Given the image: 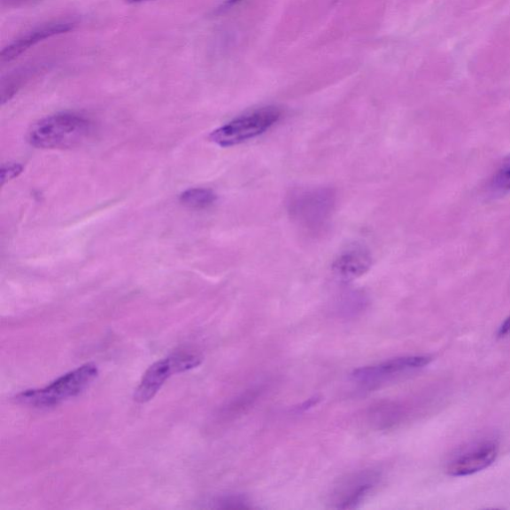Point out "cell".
I'll return each mask as SVG.
<instances>
[{
    "mask_svg": "<svg viewBox=\"0 0 510 510\" xmlns=\"http://www.w3.org/2000/svg\"><path fill=\"white\" fill-rule=\"evenodd\" d=\"M372 488V483H357L353 485V488L346 493V496L343 497L337 507L340 509H353L357 507Z\"/></svg>",
    "mask_w": 510,
    "mask_h": 510,
    "instance_id": "12",
    "label": "cell"
},
{
    "mask_svg": "<svg viewBox=\"0 0 510 510\" xmlns=\"http://www.w3.org/2000/svg\"><path fill=\"white\" fill-rule=\"evenodd\" d=\"M217 196L211 189H191L181 196L182 204L191 207V209H205L212 205Z\"/></svg>",
    "mask_w": 510,
    "mask_h": 510,
    "instance_id": "10",
    "label": "cell"
},
{
    "mask_svg": "<svg viewBox=\"0 0 510 510\" xmlns=\"http://www.w3.org/2000/svg\"><path fill=\"white\" fill-rule=\"evenodd\" d=\"M510 334V316L506 319L504 322L501 323L498 330V337L505 338Z\"/></svg>",
    "mask_w": 510,
    "mask_h": 510,
    "instance_id": "13",
    "label": "cell"
},
{
    "mask_svg": "<svg viewBox=\"0 0 510 510\" xmlns=\"http://www.w3.org/2000/svg\"><path fill=\"white\" fill-rule=\"evenodd\" d=\"M335 202L336 196L329 188L299 189L292 191L287 207L298 227L315 234L330 220Z\"/></svg>",
    "mask_w": 510,
    "mask_h": 510,
    "instance_id": "3",
    "label": "cell"
},
{
    "mask_svg": "<svg viewBox=\"0 0 510 510\" xmlns=\"http://www.w3.org/2000/svg\"><path fill=\"white\" fill-rule=\"evenodd\" d=\"M282 115V110L274 106L255 110L219 128L211 134L210 139L220 147L236 146L266 133Z\"/></svg>",
    "mask_w": 510,
    "mask_h": 510,
    "instance_id": "4",
    "label": "cell"
},
{
    "mask_svg": "<svg viewBox=\"0 0 510 510\" xmlns=\"http://www.w3.org/2000/svg\"><path fill=\"white\" fill-rule=\"evenodd\" d=\"M372 257L363 247H353L339 255L333 263V271L343 281H352L371 268Z\"/></svg>",
    "mask_w": 510,
    "mask_h": 510,
    "instance_id": "9",
    "label": "cell"
},
{
    "mask_svg": "<svg viewBox=\"0 0 510 510\" xmlns=\"http://www.w3.org/2000/svg\"><path fill=\"white\" fill-rule=\"evenodd\" d=\"M318 402H319L318 398H310V400H308V402H306L305 404H303L300 406V409H302L303 411H306L307 409H310L311 406H314Z\"/></svg>",
    "mask_w": 510,
    "mask_h": 510,
    "instance_id": "16",
    "label": "cell"
},
{
    "mask_svg": "<svg viewBox=\"0 0 510 510\" xmlns=\"http://www.w3.org/2000/svg\"><path fill=\"white\" fill-rule=\"evenodd\" d=\"M125 2L129 4H138L150 2V0H125Z\"/></svg>",
    "mask_w": 510,
    "mask_h": 510,
    "instance_id": "17",
    "label": "cell"
},
{
    "mask_svg": "<svg viewBox=\"0 0 510 510\" xmlns=\"http://www.w3.org/2000/svg\"><path fill=\"white\" fill-rule=\"evenodd\" d=\"M99 370L93 363H87L51 382L43 389L24 390L15 401L34 408H50L78 396L98 377Z\"/></svg>",
    "mask_w": 510,
    "mask_h": 510,
    "instance_id": "2",
    "label": "cell"
},
{
    "mask_svg": "<svg viewBox=\"0 0 510 510\" xmlns=\"http://www.w3.org/2000/svg\"><path fill=\"white\" fill-rule=\"evenodd\" d=\"M202 362L203 357L199 354L180 352L154 363L143 374L140 385L135 389V401L138 403L151 401L173 375L193 370Z\"/></svg>",
    "mask_w": 510,
    "mask_h": 510,
    "instance_id": "5",
    "label": "cell"
},
{
    "mask_svg": "<svg viewBox=\"0 0 510 510\" xmlns=\"http://www.w3.org/2000/svg\"><path fill=\"white\" fill-rule=\"evenodd\" d=\"M433 358L429 355H413L390 359V360L363 367L352 373V377L360 382H372L387 377L395 376L398 374H404L425 368Z\"/></svg>",
    "mask_w": 510,
    "mask_h": 510,
    "instance_id": "7",
    "label": "cell"
},
{
    "mask_svg": "<svg viewBox=\"0 0 510 510\" xmlns=\"http://www.w3.org/2000/svg\"><path fill=\"white\" fill-rule=\"evenodd\" d=\"M499 444L496 440L486 438L476 442L456 454L449 462L448 474L452 476L475 475L491 467L496 461Z\"/></svg>",
    "mask_w": 510,
    "mask_h": 510,
    "instance_id": "6",
    "label": "cell"
},
{
    "mask_svg": "<svg viewBox=\"0 0 510 510\" xmlns=\"http://www.w3.org/2000/svg\"><path fill=\"white\" fill-rule=\"evenodd\" d=\"M74 28V23L66 21H58L43 24V26L32 29L27 34L16 39L12 44L6 46L0 53V59L3 63L11 62L30 50L31 47L44 42L45 39L56 35L67 34Z\"/></svg>",
    "mask_w": 510,
    "mask_h": 510,
    "instance_id": "8",
    "label": "cell"
},
{
    "mask_svg": "<svg viewBox=\"0 0 510 510\" xmlns=\"http://www.w3.org/2000/svg\"><path fill=\"white\" fill-rule=\"evenodd\" d=\"M494 194H506L510 191V155L500 164L490 182Z\"/></svg>",
    "mask_w": 510,
    "mask_h": 510,
    "instance_id": "11",
    "label": "cell"
},
{
    "mask_svg": "<svg viewBox=\"0 0 510 510\" xmlns=\"http://www.w3.org/2000/svg\"><path fill=\"white\" fill-rule=\"evenodd\" d=\"M36 2V0H3V4L8 6H19Z\"/></svg>",
    "mask_w": 510,
    "mask_h": 510,
    "instance_id": "14",
    "label": "cell"
},
{
    "mask_svg": "<svg viewBox=\"0 0 510 510\" xmlns=\"http://www.w3.org/2000/svg\"><path fill=\"white\" fill-rule=\"evenodd\" d=\"M19 172H20V166H19L18 165L7 166L6 170L3 169V172H2L3 178H4L6 174L8 175V174H12V177H14V175L18 174V173H19Z\"/></svg>",
    "mask_w": 510,
    "mask_h": 510,
    "instance_id": "15",
    "label": "cell"
},
{
    "mask_svg": "<svg viewBox=\"0 0 510 510\" xmlns=\"http://www.w3.org/2000/svg\"><path fill=\"white\" fill-rule=\"evenodd\" d=\"M238 2H241V0H228V4H235Z\"/></svg>",
    "mask_w": 510,
    "mask_h": 510,
    "instance_id": "18",
    "label": "cell"
},
{
    "mask_svg": "<svg viewBox=\"0 0 510 510\" xmlns=\"http://www.w3.org/2000/svg\"><path fill=\"white\" fill-rule=\"evenodd\" d=\"M91 125L81 116L56 114L40 120L31 127V145L42 149H67L79 145L89 135Z\"/></svg>",
    "mask_w": 510,
    "mask_h": 510,
    "instance_id": "1",
    "label": "cell"
}]
</instances>
